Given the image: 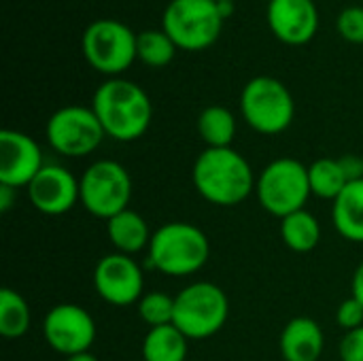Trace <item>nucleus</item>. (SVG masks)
Listing matches in <instances>:
<instances>
[{"mask_svg": "<svg viewBox=\"0 0 363 361\" xmlns=\"http://www.w3.org/2000/svg\"><path fill=\"white\" fill-rule=\"evenodd\" d=\"M340 36L349 43H363V6H347L336 19Z\"/></svg>", "mask_w": 363, "mask_h": 361, "instance_id": "obj_26", "label": "nucleus"}, {"mask_svg": "<svg viewBox=\"0 0 363 361\" xmlns=\"http://www.w3.org/2000/svg\"><path fill=\"white\" fill-rule=\"evenodd\" d=\"M338 164H340V168H342V172H345V177H347L349 183L362 181L363 179V157L347 153V155L338 157Z\"/></svg>", "mask_w": 363, "mask_h": 361, "instance_id": "obj_29", "label": "nucleus"}, {"mask_svg": "<svg viewBox=\"0 0 363 361\" xmlns=\"http://www.w3.org/2000/svg\"><path fill=\"white\" fill-rule=\"evenodd\" d=\"M91 109L104 128V134L119 140H138L151 126L153 104L147 91L128 79L104 81L91 100Z\"/></svg>", "mask_w": 363, "mask_h": 361, "instance_id": "obj_1", "label": "nucleus"}, {"mask_svg": "<svg viewBox=\"0 0 363 361\" xmlns=\"http://www.w3.org/2000/svg\"><path fill=\"white\" fill-rule=\"evenodd\" d=\"M351 298H355L363 306V262L357 266L355 274H353V283H351Z\"/></svg>", "mask_w": 363, "mask_h": 361, "instance_id": "obj_31", "label": "nucleus"}, {"mask_svg": "<svg viewBox=\"0 0 363 361\" xmlns=\"http://www.w3.org/2000/svg\"><path fill=\"white\" fill-rule=\"evenodd\" d=\"M138 361H143V360H138Z\"/></svg>", "mask_w": 363, "mask_h": 361, "instance_id": "obj_35", "label": "nucleus"}, {"mask_svg": "<svg viewBox=\"0 0 363 361\" xmlns=\"http://www.w3.org/2000/svg\"><path fill=\"white\" fill-rule=\"evenodd\" d=\"M323 345L321 326L308 317H296L283 328L281 355L285 361H319Z\"/></svg>", "mask_w": 363, "mask_h": 361, "instance_id": "obj_16", "label": "nucleus"}, {"mask_svg": "<svg viewBox=\"0 0 363 361\" xmlns=\"http://www.w3.org/2000/svg\"><path fill=\"white\" fill-rule=\"evenodd\" d=\"M255 194L264 211L283 219L306 206L313 196L308 168L291 157H281L270 162L257 177Z\"/></svg>", "mask_w": 363, "mask_h": 361, "instance_id": "obj_6", "label": "nucleus"}, {"mask_svg": "<svg viewBox=\"0 0 363 361\" xmlns=\"http://www.w3.org/2000/svg\"><path fill=\"white\" fill-rule=\"evenodd\" d=\"M198 134L211 149L230 147L236 136V117L230 109L213 104L198 117Z\"/></svg>", "mask_w": 363, "mask_h": 361, "instance_id": "obj_21", "label": "nucleus"}, {"mask_svg": "<svg viewBox=\"0 0 363 361\" xmlns=\"http://www.w3.org/2000/svg\"><path fill=\"white\" fill-rule=\"evenodd\" d=\"M43 336L53 351L70 357L91 349L96 340V323L79 304H57L45 315Z\"/></svg>", "mask_w": 363, "mask_h": 361, "instance_id": "obj_12", "label": "nucleus"}, {"mask_svg": "<svg viewBox=\"0 0 363 361\" xmlns=\"http://www.w3.org/2000/svg\"><path fill=\"white\" fill-rule=\"evenodd\" d=\"M230 315L225 291L208 281L187 285L174 296V321L189 340H204L221 332Z\"/></svg>", "mask_w": 363, "mask_h": 361, "instance_id": "obj_4", "label": "nucleus"}, {"mask_svg": "<svg viewBox=\"0 0 363 361\" xmlns=\"http://www.w3.org/2000/svg\"><path fill=\"white\" fill-rule=\"evenodd\" d=\"M255 183L251 164L232 147H208L194 164V185L198 194L217 206H236L245 202L255 189Z\"/></svg>", "mask_w": 363, "mask_h": 361, "instance_id": "obj_2", "label": "nucleus"}, {"mask_svg": "<svg viewBox=\"0 0 363 361\" xmlns=\"http://www.w3.org/2000/svg\"><path fill=\"white\" fill-rule=\"evenodd\" d=\"M240 111L245 121L259 134L285 132L296 115V102L287 85L274 77L251 79L240 96Z\"/></svg>", "mask_w": 363, "mask_h": 361, "instance_id": "obj_7", "label": "nucleus"}, {"mask_svg": "<svg viewBox=\"0 0 363 361\" xmlns=\"http://www.w3.org/2000/svg\"><path fill=\"white\" fill-rule=\"evenodd\" d=\"M332 221L340 236L363 243V179L349 183L332 202Z\"/></svg>", "mask_w": 363, "mask_h": 361, "instance_id": "obj_18", "label": "nucleus"}, {"mask_svg": "<svg viewBox=\"0 0 363 361\" xmlns=\"http://www.w3.org/2000/svg\"><path fill=\"white\" fill-rule=\"evenodd\" d=\"M49 145L66 157H83L94 153L104 134L94 109L81 104H68L57 109L45 128Z\"/></svg>", "mask_w": 363, "mask_h": 361, "instance_id": "obj_10", "label": "nucleus"}, {"mask_svg": "<svg viewBox=\"0 0 363 361\" xmlns=\"http://www.w3.org/2000/svg\"><path fill=\"white\" fill-rule=\"evenodd\" d=\"M94 287L104 302L113 306H132L145 296V277L132 255L115 251L96 264Z\"/></svg>", "mask_w": 363, "mask_h": 361, "instance_id": "obj_11", "label": "nucleus"}, {"mask_svg": "<svg viewBox=\"0 0 363 361\" xmlns=\"http://www.w3.org/2000/svg\"><path fill=\"white\" fill-rule=\"evenodd\" d=\"M66 361H98V357L94 353H89V351H85V353H77V355L66 357Z\"/></svg>", "mask_w": 363, "mask_h": 361, "instance_id": "obj_32", "label": "nucleus"}, {"mask_svg": "<svg viewBox=\"0 0 363 361\" xmlns=\"http://www.w3.org/2000/svg\"><path fill=\"white\" fill-rule=\"evenodd\" d=\"M106 234L117 253L123 255H134L143 251L145 247H149L153 236L147 221L132 209H125L123 213L111 217L106 221Z\"/></svg>", "mask_w": 363, "mask_h": 361, "instance_id": "obj_17", "label": "nucleus"}, {"mask_svg": "<svg viewBox=\"0 0 363 361\" xmlns=\"http://www.w3.org/2000/svg\"><path fill=\"white\" fill-rule=\"evenodd\" d=\"M43 166V153L34 138L17 130L0 132V185L28 187Z\"/></svg>", "mask_w": 363, "mask_h": 361, "instance_id": "obj_14", "label": "nucleus"}, {"mask_svg": "<svg viewBox=\"0 0 363 361\" xmlns=\"http://www.w3.org/2000/svg\"><path fill=\"white\" fill-rule=\"evenodd\" d=\"M136 36L130 26L117 19H96L83 32V55L94 70L115 79L138 57Z\"/></svg>", "mask_w": 363, "mask_h": 361, "instance_id": "obj_8", "label": "nucleus"}, {"mask_svg": "<svg viewBox=\"0 0 363 361\" xmlns=\"http://www.w3.org/2000/svg\"><path fill=\"white\" fill-rule=\"evenodd\" d=\"M223 15L215 0H170L162 15V30L177 49H208L221 34Z\"/></svg>", "mask_w": 363, "mask_h": 361, "instance_id": "obj_5", "label": "nucleus"}, {"mask_svg": "<svg viewBox=\"0 0 363 361\" xmlns=\"http://www.w3.org/2000/svg\"><path fill=\"white\" fill-rule=\"evenodd\" d=\"M81 204L98 219H111L123 213L132 200L130 172L113 160L94 162L79 179Z\"/></svg>", "mask_w": 363, "mask_h": 361, "instance_id": "obj_9", "label": "nucleus"}, {"mask_svg": "<svg viewBox=\"0 0 363 361\" xmlns=\"http://www.w3.org/2000/svg\"><path fill=\"white\" fill-rule=\"evenodd\" d=\"M32 206L43 215H64L81 202L79 181L70 170L57 164H45L43 170L26 187Z\"/></svg>", "mask_w": 363, "mask_h": 361, "instance_id": "obj_13", "label": "nucleus"}, {"mask_svg": "<svg viewBox=\"0 0 363 361\" xmlns=\"http://www.w3.org/2000/svg\"><path fill=\"white\" fill-rule=\"evenodd\" d=\"M308 181H311V191L317 198L323 200H336L342 189L349 185L338 160L332 157H321L308 166Z\"/></svg>", "mask_w": 363, "mask_h": 361, "instance_id": "obj_23", "label": "nucleus"}, {"mask_svg": "<svg viewBox=\"0 0 363 361\" xmlns=\"http://www.w3.org/2000/svg\"><path fill=\"white\" fill-rule=\"evenodd\" d=\"M15 196H17V189L15 187L0 185V213H9L13 209Z\"/></svg>", "mask_w": 363, "mask_h": 361, "instance_id": "obj_30", "label": "nucleus"}, {"mask_svg": "<svg viewBox=\"0 0 363 361\" xmlns=\"http://www.w3.org/2000/svg\"><path fill=\"white\" fill-rule=\"evenodd\" d=\"M268 2H272V0H268Z\"/></svg>", "mask_w": 363, "mask_h": 361, "instance_id": "obj_34", "label": "nucleus"}, {"mask_svg": "<svg viewBox=\"0 0 363 361\" xmlns=\"http://www.w3.org/2000/svg\"><path fill=\"white\" fill-rule=\"evenodd\" d=\"M177 45L164 30H143L136 36V55L151 68L168 66L174 60Z\"/></svg>", "mask_w": 363, "mask_h": 361, "instance_id": "obj_24", "label": "nucleus"}, {"mask_svg": "<svg viewBox=\"0 0 363 361\" xmlns=\"http://www.w3.org/2000/svg\"><path fill=\"white\" fill-rule=\"evenodd\" d=\"M30 306L17 291L4 287L0 291V336L15 340L30 330Z\"/></svg>", "mask_w": 363, "mask_h": 361, "instance_id": "obj_22", "label": "nucleus"}, {"mask_svg": "<svg viewBox=\"0 0 363 361\" xmlns=\"http://www.w3.org/2000/svg\"><path fill=\"white\" fill-rule=\"evenodd\" d=\"M189 338L177 326L149 328L143 340V361H189Z\"/></svg>", "mask_w": 363, "mask_h": 361, "instance_id": "obj_19", "label": "nucleus"}, {"mask_svg": "<svg viewBox=\"0 0 363 361\" xmlns=\"http://www.w3.org/2000/svg\"><path fill=\"white\" fill-rule=\"evenodd\" d=\"M138 315L149 328L170 326L174 321V298L164 291H149L138 302Z\"/></svg>", "mask_w": 363, "mask_h": 361, "instance_id": "obj_25", "label": "nucleus"}, {"mask_svg": "<svg viewBox=\"0 0 363 361\" xmlns=\"http://www.w3.org/2000/svg\"><path fill=\"white\" fill-rule=\"evenodd\" d=\"M336 321L342 330L351 332V330H357L363 326V306L355 300V298H349L345 300L340 306H338V313H336Z\"/></svg>", "mask_w": 363, "mask_h": 361, "instance_id": "obj_27", "label": "nucleus"}, {"mask_svg": "<svg viewBox=\"0 0 363 361\" xmlns=\"http://www.w3.org/2000/svg\"><path fill=\"white\" fill-rule=\"evenodd\" d=\"M211 245L206 234L185 221L157 228L149 243V264L166 277H187L202 270L208 262Z\"/></svg>", "mask_w": 363, "mask_h": 361, "instance_id": "obj_3", "label": "nucleus"}, {"mask_svg": "<svg viewBox=\"0 0 363 361\" xmlns=\"http://www.w3.org/2000/svg\"><path fill=\"white\" fill-rule=\"evenodd\" d=\"M340 360L363 361V326L345 334L340 340Z\"/></svg>", "mask_w": 363, "mask_h": 361, "instance_id": "obj_28", "label": "nucleus"}, {"mask_svg": "<svg viewBox=\"0 0 363 361\" xmlns=\"http://www.w3.org/2000/svg\"><path fill=\"white\" fill-rule=\"evenodd\" d=\"M215 2H230V4H234L236 0H215Z\"/></svg>", "mask_w": 363, "mask_h": 361, "instance_id": "obj_33", "label": "nucleus"}, {"mask_svg": "<svg viewBox=\"0 0 363 361\" xmlns=\"http://www.w3.org/2000/svg\"><path fill=\"white\" fill-rule=\"evenodd\" d=\"M281 238L291 251L308 253L321 240V226L313 213L302 209L281 219Z\"/></svg>", "mask_w": 363, "mask_h": 361, "instance_id": "obj_20", "label": "nucleus"}, {"mask_svg": "<svg viewBox=\"0 0 363 361\" xmlns=\"http://www.w3.org/2000/svg\"><path fill=\"white\" fill-rule=\"evenodd\" d=\"M268 26L285 45H306L317 28L319 13L313 0H272L268 2Z\"/></svg>", "mask_w": 363, "mask_h": 361, "instance_id": "obj_15", "label": "nucleus"}]
</instances>
